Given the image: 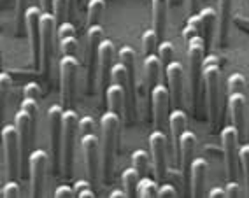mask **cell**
<instances>
[{"instance_id":"obj_1","label":"cell","mask_w":249,"mask_h":198,"mask_svg":"<svg viewBox=\"0 0 249 198\" xmlns=\"http://www.w3.org/2000/svg\"><path fill=\"white\" fill-rule=\"evenodd\" d=\"M182 37L186 42L188 49V69H190V86H192V97H193V109H200V95H202V81H204V51H205V40L202 36L200 19L198 13L192 14L188 18Z\"/></svg>"},{"instance_id":"obj_2","label":"cell","mask_w":249,"mask_h":198,"mask_svg":"<svg viewBox=\"0 0 249 198\" xmlns=\"http://www.w3.org/2000/svg\"><path fill=\"white\" fill-rule=\"evenodd\" d=\"M100 133H102V162H104V180L111 182L114 154L120 137V114L107 109L100 118Z\"/></svg>"},{"instance_id":"obj_3","label":"cell","mask_w":249,"mask_h":198,"mask_svg":"<svg viewBox=\"0 0 249 198\" xmlns=\"http://www.w3.org/2000/svg\"><path fill=\"white\" fill-rule=\"evenodd\" d=\"M219 60L216 54H209L204 60V90L205 100H207V112H209L211 125H216L219 110Z\"/></svg>"},{"instance_id":"obj_4","label":"cell","mask_w":249,"mask_h":198,"mask_svg":"<svg viewBox=\"0 0 249 198\" xmlns=\"http://www.w3.org/2000/svg\"><path fill=\"white\" fill-rule=\"evenodd\" d=\"M244 75L239 72L228 77V110H230L231 125L239 130V135L244 137L246 123H244V107H246V95H244Z\"/></svg>"},{"instance_id":"obj_5","label":"cell","mask_w":249,"mask_h":198,"mask_svg":"<svg viewBox=\"0 0 249 198\" xmlns=\"http://www.w3.org/2000/svg\"><path fill=\"white\" fill-rule=\"evenodd\" d=\"M93 118H89V116H85L79 121V135L83 153H85L86 174L91 182H95L98 176V139L93 132Z\"/></svg>"},{"instance_id":"obj_6","label":"cell","mask_w":249,"mask_h":198,"mask_svg":"<svg viewBox=\"0 0 249 198\" xmlns=\"http://www.w3.org/2000/svg\"><path fill=\"white\" fill-rule=\"evenodd\" d=\"M2 158H4L5 174L9 179H18L21 172V153L16 125H5L2 128Z\"/></svg>"},{"instance_id":"obj_7","label":"cell","mask_w":249,"mask_h":198,"mask_svg":"<svg viewBox=\"0 0 249 198\" xmlns=\"http://www.w3.org/2000/svg\"><path fill=\"white\" fill-rule=\"evenodd\" d=\"M63 110L65 107L53 104L48 109V125L51 135V160H53V172L60 174L63 167Z\"/></svg>"},{"instance_id":"obj_8","label":"cell","mask_w":249,"mask_h":198,"mask_svg":"<svg viewBox=\"0 0 249 198\" xmlns=\"http://www.w3.org/2000/svg\"><path fill=\"white\" fill-rule=\"evenodd\" d=\"M76 133H79V118L76 110L67 107L63 110V176L65 179L72 177Z\"/></svg>"},{"instance_id":"obj_9","label":"cell","mask_w":249,"mask_h":198,"mask_svg":"<svg viewBox=\"0 0 249 198\" xmlns=\"http://www.w3.org/2000/svg\"><path fill=\"white\" fill-rule=\"evenodd\" d=\"M58 21L53 13H44L40 16V71L46 77L51 74V62L54 54V28Z\"/></svg>"},{"instance_id":"obj_10","label":"cell","mask_w":249,"mask_h":198,"mask_svg":"<svg viewBox=\"0 0 249 198\" xmlns=\"http://www.w3.org/2000/svg\"><path fill=\"white\" fill-rule=\"evenodd\" d=\"M104 40V28L100 23L95 27L86 28V81H88V91H93L98 75V56H100V44Z\"/></svg>"},{"instance_id":"obj_11","label":"cell","mask_w":249,"mask_h":198,"mask_svg":"<svg viewBox=\"0 0 249 198\" xmlns=\"http://www.w3.org/2000/svg\"><path fill=\"white\" fill-rule=\"evenodd\" d=\"M239 130L233 125H228V126L223 128L221 142L228 180H237V176H239Z\"/></svg>"},{"instance_id":"obj_12","label":"cell","mask_w":249,"mask_h":198,"mask_svg":"<svg viewBox=\"0 0 249 198\" xmlns=\"http://www.w3.org/2000/svg\"><path fill=\"white\" fill-rule=\"evenodd\" d=\"M77 58L76 54H63L60 58L58 69H60V95H62V106L67 109L72 104V95H74V86H76L77 75Z\"/></svg>"},{"instance_id":"obj_13","label":"cell","mask_w":249,"mask_h":198,"mask_svg":"<svg viewBox=\"0 0 249 198\" xmlns=\"http://www.w3.org/2000/svg\"><path fill=\"white\" fill-rule=\"evenodd\" d=\"M40 16H42V9H39L37 5H28L23 18L28 32V40H30L32 62L37 69H40Z\"/></svg>"},{"instance_id":"obj_14","label":"cell","mask_w":249,"mask_h":198,"mask_svg":"<svg viewBox=\"0 0 249 198\" xmlns=\"http://www.w3.org/2000/svg\"><path fill=\"white\" fill-rule=\"evenodd\" d=\"M120 62L126 67L128 74V90L130 95L124 102V116L126 119L135 118V100H137V86H135V51L130 46H123L120 49Z\"/></svg>"},{"instance_id":"obj_15","label":"cell","mask_w":249,"mask_h":198,"mask_svg":"<svg viewBox=\"0 0 249 198\" xmlns=\"http://www.w3.org/2000/svg\"><path fill=\"white\" fill-rule=\"evenodd\" d=\"M46 167H48V153L44 149H34L28 158V174H30V195L34 198L42 193Z\"/></svg>"},{"instance_id":"obj_16","label":"cell","mask_w":249,"mask_h":198,"mask_svg":"<svg viewBox=\"0 0 249 198\" xmlns=\"http://www.w3.org/2000/svg\"><path fill=\"white\" fill-rule=\"evenodd\" d=\"M149 147H151L155 176L158 180H163L167 174V135L160 128H156L149 135Z\"/></svg>"},{"instance_id":"obj_17","label":"cell","mask_w":249,"mask_h":198,"mask_svg":"<svg viewBox=\"0 0 249 198\" xmlns=\"http://www.w3.org/2000/svg\"><path fill=\"white\" fill-rule=\"evenodd\" d=\"M169 100L170 91L169 86L158 83L151 90V102H153V118H155V126L163 128L169 126Z\"/></svg>"},{"instance_id":"obj_18","label":"cell","mask_w":249,"mask_h":198,"mask_svg":"<svg viewBox=\"0 0 249 198\" xmlns=\"http://www.w3.org/2000/svg\"><path fill=\"white\" fill-rule=\"evenodd\" d=\"M196 137L192 130H184L179 141V162H181V172L184 179V188L188 191V179L192 176V163H193V151H195Z\"/></svg>"},{"instance_id":"obj_19","label":"cell","mask_w":249,"mask_h":198,"mask_svg":"<svg viewBox=\"0 0 249 198\" xmlns=\"http://www.w3.org/2000/svg\"><path fill=\"white\" fill-rule=\"evenodd\" d=\"M112 56H114V44L111 40L104 39L100 44V56H98V75H97V84L100 88V93L104 97V91H107V79L111 77V69H112Z\"/></svg>"},{"instance_id":"obj_20","label":"cell","mask_w":249,"mask_h":198,"mask_svg":"<svg viewBox=\"0 0 249 198\" xmlns=\"http://www.w3.org/2000/svg\"><path fill=\"white\" fill-rule=\"evenodd\" d=\"M165 75H167V83H169L170 100L174 102L176 107H181L182 104V65L176 60L165 67Z\"/></svg>"},{"instance_id":"obj_21","label":"cell","mask_w":249,"mask_h":198,"mask_svg":"<svg viewBox=\"0 0 249 198\" xmlns=\"http://www.w3.org/2000/svg\"><path fill=\"white\" fill-rule=\"evenodd\" d=\"M186 130V114L181 107H176L169 114V132L172 139V151L174 156L179 160V141H181L182 132Z\"/></svg>"},{"instance_id":"obj_22","label":"cell","mask_w":249,"mask_h":198,"mask_svg":"<svg viewBox=\"0 0 249 198\" xmlns=\"http://www.w3.org/2000/svg\"><path fill=\"white\" fill-rule=\"evenodd\" d=\"M58 36V48L62 54H76L77 53V37H76V27L71 21H63L58 25L56 30Z\"/></svg>"},{"instance_id":"obj_23","label":"cell","mask_w":249,"mask_h":198,"mask_svg":"<svg viewBox=\"0 0 249 198\" xmlns=\"http://www.w3.org/2000/svg\"><path fill=\"white\" fill-rule=\"evenodd\" d=\"M205 172H207V162L204 158L193 160L192 176H190V197H202L204 195Z\"/></svg>"},{"instance_id":"obj_24","label":"cell","mask_w":249,"mask_h":198,"mask_svg":"<svg viewBox=\"0 0 249 198\" xmlns=\"http://www.w3.org/2000/svg\"><path fill=\"white\" fill-rule=\"evenodd\" d=\"M151 9H153V30L156 32L158 39L163 40L167 11H169V0H151Z\"/></svg>"},{"instance_id":"obj_25","label":"cell","mask_w":249,"mask_h":198,"mask_svg":"<svg viewBox=\"0 0 249 198\" xmlns=\"http://www.w3.org/2000/svg\"><path fill=\"white\" fill-rule=\"evenodd\" d=\"M160 65H161V62H160L158 53L144 56V79H146L149 93H151V90L155 88L156 84L160 83Z\"/></svg>"},{"instance_id":"obj_26","label":"cell","mask_w":249,"mask_h":198,"mask_svg":"<svg viewBox=\"0 0 249 198\" xmlns=\"http://www.w3.org/2000/svg\"><path fill=\"white\" fill-rule=\"evenodd\" d=\"M231 19V0H219V14H218V40L219 46L227 44V37L230 32Z\"/></svg>"},{"instance_id":"obj_27","label":"cell","mask_w":249,"mask_h":198,"mask_svg":"<svg viewBox=\"0 0 249 198\" xmlns=\"http://www.w3.org/2000/svg\"><path fill=\"white\" fill-rule=\"evenodd\" d=\"M124 100H126V93H124V88L121 84L111 83L107 86V91H106L107 109L116 112V114H121V110L124 107Z\"/></svg>"},{"instance_id":"obj_28","label":"cell","mask_w":249,"mask_h":198,"mask_svg":"<svg viewBox=\"0 0 249 198\" xmlns=\"http://www.w3.org/2000/svg\"><path fill=\"white\" fill-rule=\"evenodd\" d=\"M104 11H106V0H89L86 5V28L98 25Z\"/></svg>"},{"instance_id":"obj_29","label":"cell","mask_w":249,"mask_h":198,"mask_svg":"<svg viewBox=\"0 0 249 198\" xmlns=\"http://www.w3.org/2000/svg\"><path fill=\"white\" fill-rule=\"evenodd\" d=\"M198 19H200L204 40L209 42L211 34H213V25H214V21H216V11H214L213 7H204V9L198 11Z\"/></svg>"},{"instance_id":"obj_30","label":"cell","mask_w":249,"mask_h":198,"mask_svg":"<svg viewBox=\"0 0 249 198\" xmlns=\"http://www.w3.org/2000/svg\"><path fill=\"white\" fill-rule=\"evenodd\" d=\"M121 180H123L124 191L128 193V197H137V186H139V180H141V176L135 170V167L126 168L121 174Z\"/></svg>"},{"instance_id":"obj_31","label":"cell","mask_w":249,"mask_h":198,"mask_svg":"<svg viewBox=\"0 0 249 198\" xmlns=\"http://www.w3.org/2000/svg\"><path fill=\"white\" fill-rule=\"evenodd\" d=\"M132 167L139 172L141 177L147 176V168H149V160H147V153L144 149H135L132 153Z\"/></svg>"},{"instance_id":"obj_32","label":"cell","mask_w":249,"mask_h":198,"mask_svg":"<svg viewBox=\"0 0 249 198\" xmlns=\"http://www.w3.org/2000/svg\"><path fill=\"white\" fill-rule=\"evenodd\" d=\"M158 44H160V39H158V36H156V32L153 30V28L144 30V34H142V53H144V56L155 53L156 49H158Z\"/></svg>"},{"instance_id":"obj_33","label":"cell","mask_w":249,"mask_h":198,"mask_svg":"<svg viewBox=\"0 0 249 198\" xmlns=\"http://www.w3.org/2000/svg\"><path fill=\"white\" fill-rule=\"evenodd\" d=\"M137 197H142V198L158 197V186H156L155 180L147 179V176L141 177V180H139V186H137Z\"/></svg>"},{"instance_id":"obj_34","label":"cell","mask_w":249,"mask_h":198,"mask_svg":"<svg viewBox=\"0 0 249 198\" xmlns=\"http://www.w3.org/2000/svg\"><path fill=\"white\" fill-rule=\"evenodd\" d=\"M156 51H158V56H160V62L163 67H167L174 60V44L170 40H161Z\"/></svg>"},{"instance_id":"obj_35","label":"cell","mask_w":249,"mask_h":198,"mask_svg":"<svg viewBox=\"0 0 249 198\" xmlns=\"http://www.w3.org/2000/svg\"><path fill=\"white\" fill-rule=\"evenodd\" d=\"M74 191H76V197L79 198H95V189L91 188V180L86 179H77L74 182Z\"/></svg>"},{"instance_id":"obj_36","label":"cell","mask_w":249,"mask_h":198,"mask_svg":"<svg viewBox=\"0 0 249 198\" xmlns=\"http://www.w3.org/2000/svg\"><path fill=\"white\" fill-rule=\"evenodd\" d=\"M71 7V0H53V14L56 18L58 25L67 21V13Z\"/></svg>"},{"instance_id":"obj_37","label":"cell","mask_w":249,"mask_h":198,"mask_svg":"<svg viewBox=\"0 0 249 198\" xmlns=\"http://www.w3.org/2000/svg\"><path fill=\"white\" fill-rule=\"evenodd\" d=\"M239 162H240V165H242L246 188H248V197H249V144H242L239 147Z\"/></svg>"},{"instance_id":"obj_38","label":"cell","mask_w":249,"mask_h":198,"mask_svg":"<svg viewBox=\"0 0 249 198\" xmlns=\"http://www.w3.org/2000/svg\"><path fill=\"white\" fill-rule=\"evenodd\" d=\"M19 193H21V189H19V184L16 182V179H9L0 189V195L4 198H16L19 197Z\"/></svg>"},{"instance_id":"obj_39","label":"cell","mask_w":249,"mask_h":198,"mask_svg":"<svg viewBox=\"0 0 249 198\" xmlns=\"http://www.w3.org/2000/svg\"><path fill=\"white\" fill-rule=\"evenodd\" d=\"M21 109L27 110L28 116H30V119H32V123H34V126H36V121H37V98H34V97H23Z\"/></svg>"},{"instance_id":"obj_40","label":"cell","mask_w":249,"mask_h":198,"mask_svg":"<svg viewBox=\"0 0 249 198\" xmlns=\"http://www.w3.org/2000/svg\"><path fill=\"white\" fill-rule=\"evenodd\" d=\"M54 198H72V197H76V191H74V186H67V184H62V186H58L56 189H54Z\"/></svg>"},{"instance_id":"obj_41","label":"cell","mask_w":249,"mask_h":198,"mask_svg":"<svg viewBox=\"0 0 249 198\" xmlns=\"http://www.w3.org/2000/svg\"><path fill=\"white\" fill-rule=\"evenodd\" d=\"M40 95V88L37 83H27L25 84V88H23V97H34V98H39Z\"/></svg>"},{"instance_id":"obj_42","label":"cell","mask_w":249,"mask_h":198,"mask_svg":"<svg viewBox=\"0 0 249 198\" xmlns=\"http://www.w3.org/2000/svg\"><path fill=\"white\" fill-rule=\"evenodd\" d=\"M158 197L160 198H169V197H179L178 189L174 188L172 184H161L158 188Z\"/></svg>"},{"instance_id":"obj_43","label":"cell","mask_w":249,"mask_h":198,"mask_svg":"<svg viewBox=\"0 0 249 198\" xmlns=\"http://www.w3.org/2000/svg\"><path fill=\"white\" fill-rule=\"evenodd\" d=\"M227 195L228 198H235V197H240V186L237 180H228V184H227Z\"/></svg>"},{"instance_id":"obj_44","label":"cell","mask_w":249,"mask_h":198,"mask_svg":"<svg viewBox=\"0 0 249 198\" xmlns=\"http://www.w3.org/2000/svg\"><path fill=\"white\" fill-rule=\"evenodd\" d=\"M0 83H2V106H4L5 97H7V90H9V84H11L9 74L2 72V74H0Z\"/></svg>"},{"instance_id":"obj_45","label":"cell","mask_w":249,"mask_h":198,"mask_svg":"<svg viewBox=\"0 0 249 198\" xmlns=\"http://www.w3.org/2000/svg\"><path fill=\"white\" fill-rule=\"evenodd\" d=\"M27 2H28V0H16V19H18V25L21 23V19L25 18V11H27Z\"/></svg>"},{"instance_id":"obj_46","label":"cell","mask_w":249,"mask_h":198,"mask_svg":"<svg viewBox=\"0 0 249 198\" xmlns=\"http://www.w3.org/2000/svg\"><path fill=\"white\" fill-rule=\"evenodd\" d=\"M209 198H228L227 195V189H223V188H213L209 191V195H207Z\"/></svg>"},{"instance_id":"obj_47","label":"cell","mask_w":249,"mask_h":198,"mask_svg":"<svg viewBox=\"0 0 249 198\" xmlns=\"http://www.w3.org/2000/svg\"><path fill=\"white\" fill-rule=\"evenodd\" d=\"M186 7H188V13H192V14H195V13H198V0H186Z\"/></svg>"},{"instance_id":"obj_48","label":"cell","mask_w":249,"mask_h":198,"mask_svg":"<svg viewBox=\"0 0 249 198\" xmlns=\"http://www.w3.org/2000/svg\"><path fill=\"white\" fill-rule=\"evenodd\" d=\"M109 197H111V198H126V197H128V193H126L124 189H114Z\"/></svg>"},{"instance_id":"obj_49","label":"cell","mask_w":249,"mask_h":198,"mask_svg":"<svg viewBox=\"0 0 249 198\" xmlns=\"http://www.w3.org/2000/svg\"><path fill=\"white\" fill-rule=\"evenodd\" d=\"M40 9L48 13L49 9H53V0H40Z\"/></svg>"},{"instance_id":"obj_50","label":"cell","mask_w":249,"mask_h":198,"mask_svg":"<svg viewBox=\"0 0 249 198\" xmlns=\"http://www.w3.org/2000/svg\"><path fill=\"white\" fill-rule=\"evenodd\" d=\"M76 2H77V0H71V7H74V5H76Z\"/></svg>"},{"instance_id":"obj_51","label":"cell","mask_w":249,"mask_h":198,"mask_svg":"<svg viewBox=\"0 0 249 198\" xmlns=\"http://www.w3.org/2000/svg\"><path fill=\"white\" fill-rule=\"evenodd\" d=\"M248 139H249V123H248Z\"/></svg>"},{"instance_id":"obj_52","label":"cell","mask_w":249,"mask_h":198,"mask_svg":"<svg viewBox=\"0 0 249 198\" xmlns=\"http://www.w3.org/2000/svg\"><path fill=\"white\" fill-rule=\"evenodd\" d=\"M176 2H178V0H176Z\"/></svg>"}]
</instances>
